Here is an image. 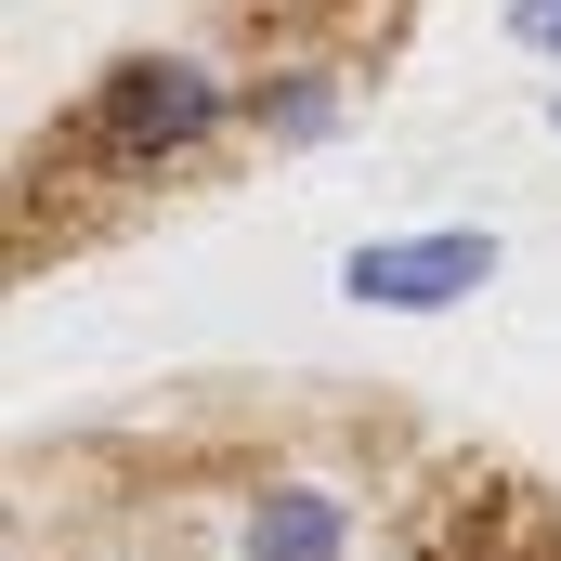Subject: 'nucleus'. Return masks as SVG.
<instances>
[{"mask_svg": "<svg viewBox=\"0 0 561 561\" xmlns=\"http://www.w3.org/2000/svg\"><path fill=\"white\" fill-rule=\"evenodd\" d=\"M222 131H249V79H222L209 53H118L92 79V118H79V144L105 170H183Z\"/></svg>", "mask_w": 561, "mask_h": 561, "instance_id": "nucleus-1", "label": "nucleus"}, {"mask_svg": "<svg viewBox=\"0 0 561 561\" xmlns=\"http://www.w3.org/2000/svg\"><path fill=\"white\" fill-rule=\"evenodd\" d=\"M496 287V236L483 222H419V236H353L340 249V300L353 313H457Z\"/></svg>", "mask_w": 561, "mask_h": 561, "instance_id": "nucleus-2", "label": "nucleus"}, {"mask_svg": "<svg viewBox=\"0 0 561 561\" xmlns=\"http://www.w3.org/2000/svg\"><path fill=\"white\" fill-rule=\"evenodd\" d=\"M249 131L275 144V157H313V144L353 131V79L327 66V53H300V66H262L249 79Z\"/></svg>", "mask_w": 561, "mask_h": 561, "instance_id": "nucleus-4", "label": "nucleus"}, {"mask_svg": "<svg viewBox=\"0 0 561 561\" xmlns=\"http://www.w3.org/2000/svg\"><path fill=\"white\" fill-rule=\"evenodd\" d=\"M549 131H561V92H549Z\"/></svg>", "mask_w": 561, "mask_h": 561, "instance_id": "nucleus-6", "label": "nucleus"}, {"mask_svg": "<svg viewBox=\"0 0 561 561\" xmlns=\"http://www.w3.org/2000/svg\"><path fill=\"white\" fill-rule=\"evenodd\" d=\"M510 39H523V53H549V66H561V0H510Z\"/></svg>", "mask_w": 561, "mask_h": 561, "instance_id": "nucleus-5", "label": "nucleus"}, {"mask_svg": "<svg viewBox=\"0 0 561 561\" xmlns=\"http://www.w3.org/2000/svg\"><path fill=\"white\" fill-rule=\"evenodd\" d=\"M236 561H353V496L327 470H262L236 496Z\"/></svg>", "mask_w": 561, "mask_h": 561, "instance_id": "nucleus-3", "label": "nucleus"}]
</instances>
